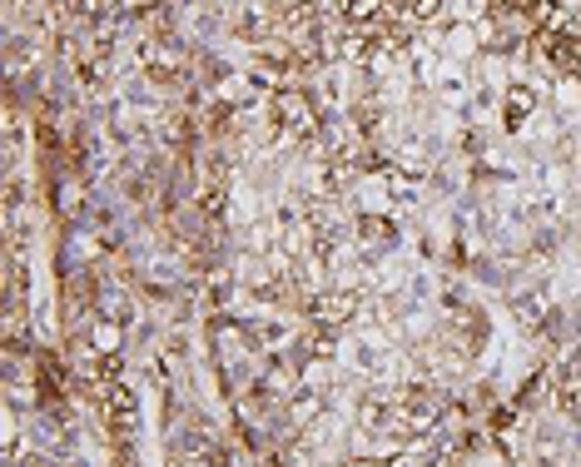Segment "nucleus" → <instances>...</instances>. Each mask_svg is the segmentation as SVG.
<instances>
[{
  "instance_id": "1",
  "label": "nucleus",
  "mask_w": 581,
  "mask_h": 467,
  "mask_svg": "<svg viewBox=\"0 0 581 467\" xmlns=\"http://www.w3.org/2000/svg\"><path fill=\"white\" fill-rule=\"evenodd\" d=\"M95 398H100V418H105V428L120 433V438H130V428H135V393L115 378V383H100Z\"/></svg>"
},
{
  "instance_id": "2",
  "label": "nucleus",
  "mask_w": 581,
  "mask_h": 467,
  "mask_svg": "<svg viewBox=\"0 0 581 467\" xmlns=\"http://www.w3.org/2000/svg\"><path fill=\"white\" fill-rule=\"evenodd\" d=\"M308 313H313L318 328H338V323H348V318L358 313V299H353L348 289H338V294H318V299L308 304Z\"/></svg>"
},
{
  "instance_id": "3",
  "label": "nucleus",
  "mask_w": 581,
  "mask_h": 467,
  "mask_svg": "<svg viewBox=\"0 0 581 467\" xmlns=\"http://www.w3.org/2000/svg\"><path fill=\"white\" fill-rule=\"evenodd\" d=\"M532 110H537V90H532V85H512V90L502 95V125H507V130H522V125L532 120Z\"/></svg>"
},
{
  "instance_id": "4",
  "label": "nucleus",
  "mask_w": 581,
  "mask_h": 467,
  "mask_svg": "<svg viewBox=\"0 0 581 467\" xmlns=\"http://www.w3.org/2000/svg\"><path fill=\"white\" fill-rule=\"evenodd\" d=\"M90 343H95V353H120V323H95V333H90Z\"/></svg>"
},
{
  "instance_id": "5",
  "label": "nucleus",
  "mask_w": 581,
  "mask_h": 467,
  "mask_svg": "<svg viewBox=\"0 0 581 467\" xmlns=\"http://www.w3.org/2000/svg\"><path fill=\"white\" fill-rule=\"evenodd\" d=\"M542 309H547V299H537V294L517 299V318H522L527 328H537V323H542Z\"/></svg>"
}]
</instances>
